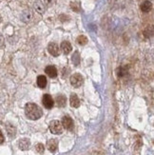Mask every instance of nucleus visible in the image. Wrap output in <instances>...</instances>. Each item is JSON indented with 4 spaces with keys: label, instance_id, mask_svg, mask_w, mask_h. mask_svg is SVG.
<instances>
[{
    "label": "nucleus",
    "instance_id": "obj_13",
    "mask_svg": "<svg viewBox=\"0 0 154 155\" xmlns=\"http://www.w3.org/2000/svg\"><path fill=\"white\" fill-rule=\"evenodd\" d=\"M55 102L59 107H64L67 104V98L63 94H58L55 98Z\"/></svg>",
    "mask_w": 154,
    "mask_h": 155
},
{
    "label": "nucleus",
    "instance_id": "obj_7",
    "mask_svg": "<svg viewBox=\"0 0 154 155\" xmlns=\"http://www.w3.org/2000/svg\"><path fill=\"white\" fill-rule=\"evenodd\" d=\"M32 12L30 10V9H27V10H24L21 13V16H20V18H21V20L24 22V23H29L31 20L32 19Z\"/></svg>",
    "mask_w": 154,
    "mask_h": 155
},
{
    "label": "nucleus",
    "instance_id": "obj_21",
    "mask_svg": "<svg viewBox=\"0 0 154 155\" xmlns=\"http://www.w3.org/2000/svg\"><path fill=\"white\" fill-rule=\"evenodd\" d=\"M70 8L74 12H80V4L78 2H71L70 3Z\"/></svg>",
    "mask_w": 154,
    "mask_h": 155
},
{
    "label": "nucleus",
    "instance_id": "obj_12",
    "mask_svg": "<svg viewBox=\"0 0 154 155\" xmlns=\"http://www.w3.org/2000/svg\"><path fill=\"white\" fill-rule=\"evenodd\" d=\"M47 147H48V150L51 152H55L58 147V143L55 139H51L48 141V143H47Z\"/></svg>",
    "mask_w": 154,
    "mask_h": 155
},
{
    "label": "nucleus",
    "instance_id": "obj_10",
    "mask_svg": "<svg viewBox=\"0 0 154 155\" xmlns=\"http://www.w3.org/2000/svg\"><path fill=\"white\" fill-rule=\"evenodd\" d=\"M30 146H31V141L28 138H23L18 143V147L21 150H27L30 147Z\"/></svg>",
    "mask_w": 154,
    "mask_h": 155
},
{
    "label": "nucleus",
    "instance_id": "obj_15",
    "mask_svg": "<svg viewBox=\"0 0 154 155\" xmlns=\"http://www.w3.org/2000/svg\"><path fill=\"white\" fill-rule=\"evenodd\" d=\"M6 130H7V132H8L9 136H10L11 138H13V137L15 136L16 130H15V127L13 126V125L8 123V124L6 125Z\"/></svg>",
    "mask_w": 154,
    "mask_h": 155
},
{
    "label": "nucleus",
    "instance_id": "obj_16",
    "mask_svg": "<svg viewBox=\"0 0 154 155\" xmlns=\"http://www.w3.org/2000/svg\"><path fill=\"white\" fill-rule=\"evenodd\" d=\"M37 86L41 89H45L46 86H47V77L45 75H39L37 77Z\"/></svg>",
    "mask_w": 154,
    "mask_h": 155
},
{
    "label": "nucleus",
    "instance_id": "obj_6",
    "mask_svg": "<svg viewBox=\"0 0 154 155\" xmlns=\"http://www.w3.org/2000/svg\"><path fill=\"white\" fill-rule=\"evenodd\" d=\"M48 51L54 57H57L60 54V49H59L58 45L53 42H51L48 45Z\"/></svg>",
    "mask_w": 154,
    "mask_h": 155
},
{
    "label": "nucleus",
    "instance_id": "obj_1",
    "mask_svg": "<svg viewBox=\"0 0 154 155\" xmlns=\"http://www.w3.org/2000/svg\"><path fill=\"white\" fill-rule=\"evenodd\" d=\"M25 114L30 120H38L43 115V111L36 104L28 103L25 106Z\"/></svg>",
    "mask_w": 154,
    "mask_h": 155
},
{
    "label": "nucleus",
    "instance_id": "obj_14",
    "mask_svg": "<svg viewBox=\"0 0 154 155\" xmlns=\"http://www.w3.org/2000/svg\"><path fill=\"white\" fill-rule=\"evenodd\" d=\"M70 104L72 107H79L80 106V99L75 93H72L70 97Z\"/></svg>",
    "mask_w": 154,
    "mask_h": 155
},
{
    "label": "nucleus",
    "instance_id": "obj_11",
    "mask_svg": "<svg viewBox=\"0 0 154 155\" xmlns=\"http://www.w3.org/2000/svg\"><path fill=\"white\" fill-rule=\"evenodd\" d=\"M60 48H61V50H62L64 54H69V53L72 51L71 44L69 41H63L61 43V46H60Z\"/></svg>",
    "mask_w": 154,
    "mask_h": 155
},
{
    "label": "nucleus",
    "instance_id": "obj_17",
    "mask_svg": "<svg viewBox=\"0 0 154 155\" xmlns=\"http://www.w3.org/2000/svg\"><path fill=\"white\" fill-rule=\"evenodd\" d=\"M152 9V3L149 0H146L141 4V11L144 12H149Z\"/></svg>",
    "mask_w": 154,
    "mask_h": 155
},
{
    "label": "nucleus",
    "instance_id": "obj_9",
    "mask_svg": "<svg viewBox=\"0 0 154 155\" xmlns=\"http://www.w3.org/2000/svg\"><path fill=\"white\" fill-rule=\"evenodd\" d=\"M45 73L51 78H55L57 76V70L54 66H47L45 69Z\"/></svg>",
    "mask_w": 154,
    "mask_h": 155
},
{
    "label": "nucleus",
    "instance_id": "obj_26",
    "mask_svg": "<svg viewBox=\"0 0 154 155\" xmlns=\"http://www.w3.org/2000/svg\"><path fill=\"white\" fill-rule=\"evenodd\" d=\"M4 141H5L4 135H3V133H2V131H1V130H0V144H3V143H4Z\"/></svg>",
    "mask_w": 154,
    "mask_h": 155
},
{
    "label": "nucleus",
    "instance_id": "obj_20",
    "mask_svg": "<svg viewBox=\"0 0 154 155\" xmlns=\"http://www.w3.org/2000/svg\"><path fill=\"white\" fill-rule=\"evenodd\" d=\"M71 60H72V63L74 64L75 66H78L80 64V55H79L78 51H75L74 53H73V55L71 57Z\"/></svg>",
    "mask_w": 154,
    "mask_h": 155
},
{
    "label": "nucleus",
    "instance_id": "obj_8",
    "mask_svg": "<svg viewBox=\"0 0 154 155\" xmlns=\"http://www.w3.org/2000/svg\"><path fill=\"white\" fill-rule=\"evenodd\" d=\"M33 8H34V10L38 13H40V15H43L46 11L45 4L41 1V0H35L34 3H33Z\"/></svg>",
    "mask_w": 154,
    "mask_h": 155
},
{
    "label": "nucleus",
    "instance_id": "obj_19",
    "mask_svg": "<svg viewBox=\"0 0 154 155\" xmlns=\"http://www.w3.org/2000/svg\"><path fill=\"white\" fill-rule=\"evenodd\" d=\"M76 42L79 44V45H81V46H84L86 45L87 43H88V38H87V36L85 35H79L76 39Z\"/></svg>",
    "mask_w": 154,
    "mask_h": 155
},
{
    "label": "nucleus",
    "instance_id": "obj_2",
    "mask_svg": "<svg viewBox=\"0 0 154 155\" xmlns=\"http://www.w3.org/2000/svg\"><path fill=\"white\" fill-rule=\"evenodd\" d=\"M50 130L52 134H61L63 131V126L61 122L57 120H53L50 124Z\"/></svg>",
    "mask_w": 154,
    "mask_h": 155
},
{
    "label": "nucleus",
    "instance_id": "obj_22",
    "mask_svg": "<svg viewBox=\"0 0 154 155\" xmlns=\"http://www.w3.org/2000/svg\"><path fill=\"white\" fill-rule=\"evenodd\" d=\"M35 150H36V151L37 152H39V153H44V150H45V147H44V146H43V144H37L36 145V147H35Z\"/></svg>",
    "mask_w": 154,
    "mask_h": 155
},
{
    "label": "nucleus",
    "instance_id": "obj_5",
    "mask_svg": "<svg viewBox=\"0 0 154 155\" xmlns=\"http://www.w3.org/2000/svg\"><path fill=\"white\" fill-rule=\"evenodd\" d=\"M61 124H62L63 127H65V129L68 130H72L73 127H74V124H73L72 119L68 115H66L62 118Z\"/></svg>",
    "mask_w": 154,
    "mask_h": 155
},
{
    "label": "nucleus",
    "instance_id": "obj_18",
    "mask_svg": "<svg viewBox=\"0 0 154 155\" xmlns=\"http://www.w3.org/2000/svg\"><path fill=\"white\" fill-rule=\"evenodd\" d=\"M126 73H128V68L126 67H120V68L117 70V75L118 77H123L125 76Z\"/></svg>",
    "mask_w": 154,
    "mask_h": 155
},
{
    "label": "nucleus",
    "instance_id": "obj_3",
    "mask_svg": "<svg viewBox=\"0 0 154 155\" xmlns=\"http://www.w3.org/2000/svg\"><path fill=\"white\" fill-rule=\"evenodd\" d=\"M70 84L73 87H81L84 83V78L80 73H74L70 78Z\"/></svg>",
    "mask_w": 154,
    "mask_h": 155
},
{
    "label": "nucleus",
    "instance_id": "obj_25",
    "mask_svg": "<svg viewBox=\"0 0 154 155\" xmlns=\"http://www.w3.org/2000/svg\"><path fill=\"white\" fill-rule=\"evenodd\" d=\"M54 2H55V0H45V3L48 7L52 6L53 4H54Z\"/></svg>",
    "mask_w": 154,
    "mask_h": 155
},
{
    "label": "nucleus",
    "instance_id": "obj_24",
    "mask_svg": "<svg viewBox=\"0 0 154 155\" xmlns=\"http://www.w3.org/2000/svg\"><path fill=\"white\" fill-rule=\"evenodd\" d=\"M4 43H5L4 36L2 35V33L0 32V49H1V48H3V47H4Z\"/></svg>",
    "mask_w": 154,
    "mask_h": 155
},
{
    "label": "nucleus",
    "instance_id": "obj_23",
    "mask_svg": "<svg viewBox=\"0 0 154 155\" xmlns=\"http://www.w3.org/2000/svg\"><path fill=\"white\" fill-rule=\"evenodd\" d=\"M152 33H153V29L151 28L150 31H149V28H148V29H146V30L144 31V35H145L146 38H149V37L152 36Z\"/></svg>",
    "mask_w": 154,
    "mask_h": 155
},
{
    "label": "nucleus",
    "instance_id": "obj_4",
    "mask_svg": "<svg viewBox=\"0 0 154 155\" xmlns=\"http://www.w3.org/2000/svg\"><path fill=\"white\" fill-rule=\"evenodd\" d=\"M42 104L46 109L50 110L53 107V105H54V101H53L52 97L50 95V94H44L42 97Z\"/></svg>",
    "mask_w": 154,
    "mask_h": 155
}]
</instances>
